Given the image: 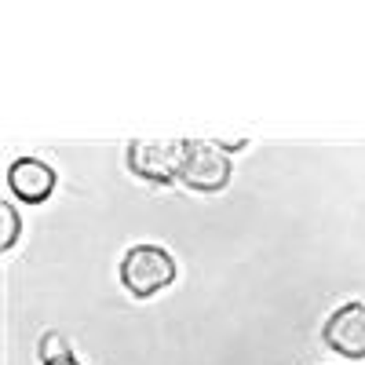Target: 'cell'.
I'll use <instances>...</instances> for the list:
<instances>
[{
    "instance_id": "cell-4",
    "label": "cell",
    "mask_w": 365,
    "mask_h": 365,
    "mask_svg": "<svg viewBox=\"0 0 365 365\" xmlns=\"http://www.w3.org/2000/svg\"><path fill=\"white\" fill-rule=\"evenodd\" d=\"M322 340L344 358H365V303H344L332 311L322 325Z\"/></svg>"
},
{
    "instance_id": "cell-2",
    "label": "cell",
    "mask_w": 365,
    "mask_h": 365,
    "mask_svg": "<svg viewBox=\"0 0 365 365\" xmlns=\"http://www.w3.org/2000/svg\"><path fill=\"white\" fill-rule=\"evenodd\" d=\"M179 179L187 182L190 190L201 194H216L230 182V158L223 143L212 139H187V158H182V172Z\"/></svg>"
},
{
    "instance_id": "cell-5",
    "label": "cell",
    "mask_w": 365,
    "mask_h": 365,
    "mask_svg": "<svg viewBox=\"0 0 365 365\" xmlns=\"http://www.w3.org/2000/svg\"><path fill=\"white\" fill-rule=\"evenodd\" d=\"M8 187H11L15 197L37 205V201L51 197V190H55V168L37 161V158H19L8 168Z\"/></svg>"
},
{
    "instance_id": "cell-7",
    "label": "cell",
    "mask_w": 365,
    "mask_h": 365,
    "mask_svg": "<svg viewBox=\"0 0 365 365\" xmlns=\"http://www.w3.org/2000/svg\"><path fill=\"white\" fill-rule=\"evenodd\" d=\"M0 220H4V234H0V249H11L15 245V237H19V212H15V205L11 201H4V205H0Z\"/></svg>"
},
{
    "instance_id": "cell-1",
    "label": "cell",
    "mask_w": 365,
    "mask_h": 365,
    "mask_svg": "<svg viewBox=\"0 0 365 365\" xmlns=\"http://www.w3.org/2000/svg\"><path fill=\"white\" fill-rule=\"evenodd\" d=\"M175 278V259L161 245H132L120 259V282L139 299L161 292Z\"/></svg>"
},
{
    "instance_id": "cell-6",
    "label": "cell",
    "mask_w": 365,
    "mask_h": 365,
    "mask_svg": "<svg viewBox=\"0 0 365 365\" xmlns=\"http://www.w3.org/2000/svg\"><path fill=\"white\" fill-rule=\"evenodd\" d=\"M41 358H44V365H81L77 354L70 351V344H63V336H55V332H48L41 340Z\"/></svg>"
},
{
    "instance_id": "cell-3",
    "label": "cell",
    "mask_w": 365,
    "mask_h": 365,
    "mask_svg": "<svg viewBox=\"0 0 365 365\" xmlns=\"http://www.w3.org/2000/svg\"><path fill=\"white\" fill-rule=\"evenodd\" d=\"M187 139H135L128 146V168L150 182H172L182 172Z\"/></svg>"
}]
</instances>
